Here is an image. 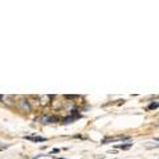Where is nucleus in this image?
Here are the masks:
<instances>
[{
    "mask_svg": "<svg viewBox=\"0 0 159 159\" xmlns=\"http://www.w3.org/2000/svg\"><path fill=\"white\" fill-rule=\"evenodd\" d=\"M133 146V143H126V145H117V148H121V150H129Z\"/></svg>",
    "mask_w": 159,
    "mask_h": 159,
    "instance_id": "obj_6",
    "label": "nucleus"
},
{
    "mask_svg": "<svg viewBox=\"0 0 159 159\" xmlns=\"http://www.w3.org/2000/svg\"><path fill=\"white\" fill-rule=\"evenodd\" d=\"M66 99H74V98H77V96H65Z\"/></svg>",
    "mask_w": 159,
    "mask_h": 159,
    "instance_id": "obj_8",
    "label": "nucleus"
},
{
    "mask_svg": "<svg viewBox=\"0 0 159 159\" xmlns=\"http://www.w3.org/2000/svg\"><path fill=\"white\" fill-rule=\"evenodd\" d=\"M60 119L56 116H48L43 118V123H53V122H58Z\"/></svg>",
    "mask_w": 159,
    "mask_h": 159,
    "instance_id": "obj_3",
    "label": "nucleus"
},
{
    "mask_svg": "<svg viewBox=\"0 0 159 159\" xmlns=\"http://www.w3.org/2000/svg\"><path fill=\"white\" fill-rule=\"evenodd\" d=\"M155 141H159V138H155Z\"/></svg>",
    "mask_w": 159,
    "mask_h": 159,
    "instance_id": "obj_9",
    "label": "nucleus"
},
{
    "mask_svg": "<svg viewBox=\"0 0 159 159\" xmlns=\"http://www.w3.org/2000/svg\"><path fill=\"white\" fill-rule=\"evenodd\" d=\"M158 107H159V102H151L147 106V110H154V109H158Z\"/></svg>",
    "mask_w": 159,
    "mask_h": 159,
    "instance_id": "obj_7",
    "label": "nucleus"
},
{
    "mask_svg": "<svg viewBox=\"0 0 159 159\" xmlns=\"http://www.w3.org/2000/svg\"><path fill=\"white\" fill-rule=\"evenodd\" d=\"M126 139H129V137L127 135H118V137H107V138H105L102 141V145H106L107 142H117V141H126Z\"/></svg>",
    "mask_w": 159,
    "mask_h": 159,
    "instance_id": "obj_1",
    "label": "nucleus"
},
{
    "mask_svg": "<svg viewBox=\"0 0 159 159\" xmlns=\"http://www.w3.org/2000/svg\"><path fill=\"white\" fill-rule=\"evenodd\" d=\"M72 114H73L72 117H66V118H64V119H62V123H70V122H73V121H74V119L81 118V114L77 113V110H72Z\"/></svg>",
    "mask_w": 159,
    "mask_h": 159,
    "instance_id": "obj_2",
    "label": "nucleus"
},
{
    "mask_svg": "<svg viewBox=\"0 0 159 159\" xmlns=\"http://www.w3.org/2000/svg\"><path fill=\"white\" fill-rule=\"evenodd\" d=\"M25 139H28V141H33V142H45L47 138L44 137H24Z\"/></svg>",
    "mask_w": 159,
    "mask_h": 159,
    "instance_id": "obj_4",
    "label": "nucleus"
},
{
    "mask_svg": "<svg viewBox=\"0 0 159 159\" xmlns=\"http://www.w3.org/2000/svg\"><path fill=\"white\" fill-rule=\"evenodd\" d=\"M20 105L23 106L24 111H31V106H29V103L25 101V99H21V101H20Z\"/></svg>",
    "mask_w": 159,
    "mask_h": 159,
    "instance_id": "obj_5",
    "label": "nucleus"
}]
</instances>
